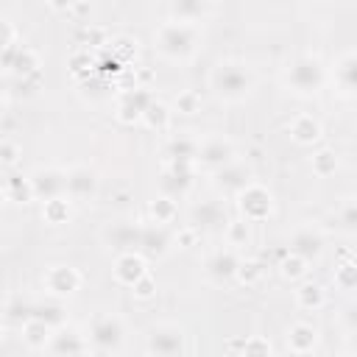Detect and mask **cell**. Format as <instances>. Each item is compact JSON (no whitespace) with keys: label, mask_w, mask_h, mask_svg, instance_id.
Segmentation results:
<instances>
[{"label":"cell","mask_w":357,"mask_h":357,"mask_svg":"<svg viewBox=\"0 0 357 357\" xmlns=\"http://www.w3.org/2000/svg\"><path fill=\"white\" fill-rule=\"evenodd\" d=\"M195 31L187 22H170L159 31V50L167 59H187L195 50Z\"/></svg>","instance_id":"cell-1"},{"label":"cell","mask_w":357,"mask_h":357,"mask_svg":"<svg viewBox=\"0 0 357 357\" xmlns=\"http://www.w3.org/2000/svg\"><path fill=\"white\" fill-rule=\"evenodd\" d=\"M248 176H251V173H248L243 165L229 162L226 167L218 170V187H223V190H229V192H243V190L248 187Z\"/></svg>","instance_id":"cell-11"},{"label":"cell","mask_w":357,"mask_h":357,"mask_svg":"<svg viewBox=\"0 0 357 357\" xmlns=\"http://www.w3.org/2000/svg\"><path fill=\"white\" fill-rule=\"evenodd\" d=\"M321 248H324V240H321L312 229H304V231H298V234L290 240L293 257H298V259H304V262L315 259V257L321 254Z\"/></svg>","instance_id":"cell-10"},{"label":"cell","mask_w":357,"mask_h":357,"mask_svg":"<svg viewBox=\"0 0 357 357\" xmlns=\"http://www.w3.org/2000/svg\"><path fill=\"white\" fill-rule=\"evenodd\" d=\"M209 11V0H170V14L176 22H198Z\"/></svg>","instance_id":"cell-9"},{"label":"cell","mask_w":357,"mask_h":357,"mask_svg":"<svg viewBox=\"0 0 357 357\" xmlns=\"http://www.w3.org/2000/svg\"><path fill=\"white\" fill-rule=\"evenodd\" d=\"M237 259H234V254L231 251H218L215 257H209V262H206V273L215 279V282H226V279H231L234 273H237Z\"/></svg>","instance_id":"cell-12"},{"label":"cell","mask_w":357,"mask_h":357,"mask_svg":"<svg viewBox=\"0 0 357 357\" xmlns=\"http://www.w3.org/2000/svg\"><path fill=\"white\" fill-rule=\"evenodd\" d=\"M184 349V337L178 329H170V326H162V329H153L151 337H148V351L151 354H176Z\"/></svg>","instance_id":"cell-6"},{"label":"cell","mask_w":357,"mask_h":357,"mask_svg":"<svg viewBox=\"0 0 357 357\" xmlns=\"http://www.w3.org/2000/svg\"><path fill=\"white\" fill-rule=\"evenodd\" d=\"M89 340H92V346L98 351H114V349H120V343H123V326H120V321L112 318V315L95 318L92 326H89Z\"/></svg>","instance_id":"cell-4"},{"label":"cell","mask_w":357,"mask_h":357,"mask_svg":"<svg viewBox=\"0 0 357 357\" xmlns=\"http://www.w3.org/2000/svg\"><path fill=\"white\" fill-rule=\"evenodd\" d=\"M50 329H53V326H47L45 321H39V318H28V324H25V340H28L31 346H45Z\"/></svg>","instance_id":"cell-22"},{"label":"cell","mask_w":357,"mask_h":357,"mask_svg":"<svg viewBox=\"0 0 357 357\" xmlns=\"http://www.w3.org/2000/svg\"><path fill=\"white\" fill-rule=\"evenodd\" d=\"M337 223H340V229H346V231H357V201L346 204V206L337 212Z\"/></svg>","instance_id":"cell-25"},{"label":"cell","mask_w":357,"mask_h":357,"mask_svg":"<svg viewBox=\"0 0 357 357\" xmlns=\"http://www.w3.org/2000/svg\"><path fill=\"white\" fill-rule=\"evenodd\" d=\"M139 237H142V229H139V226H128V223L112 226V229L106 231V240H109L114 248H139Z\"/></svg>","instance_id":"cell-14"},{"label":"cell","mask_w":357,"mask_h":357,"mask_svg":"<svg viewBox=\"0 0 357 357\" xmlns=\"http://www.w3.org/2000/svg\"><path fill=\"white\" fill-rule=\"evenodd\" d=\"M53 354H81V351H86L89 346L81 340V335H75V332H59V335H53V340H50V346H47Z\"/></svg>","instance_id":"cell-16"},{"label":"cell","mask_w":357,"mask_h":357,"mask_svg":"<svg viewBox=\"0 0 357 357\" xmlns=\"http://www.w3.org/2000/svg\"><path fill=\"white\" fill-rule=\"evenodd\" d=\"M117 276H120L123 282H128V284H137V282L142 279L139 259H134L131 254H128V257H123V259H120V265H117Z\"/></svg>","instance_id":"cell-23"},{"label":"cell","mask_w":357,"mask_h":357,"mask_svg":"<svg viewBox=\"0 0 357 357\" xmlns=\"http://www.w3.org/2000/svg\"><path fill=\"white\" fill-rule=\"evenodd\" d=\"M337 81L346 92H357V53L346 56L340 64H337Z\"/></svg>","instance_id":"cell-19"},{"label":"cell","mask_w":357,"mask_h":357,"mask_svg":"<svg viewBox=\"0 0 357 357\" xmlns=\"http://www.w3.org/2000/svg\"><path fill=\"white\" fill-rule=\"evenodd\" d=\"M31 192L45 198V201H56L67 192V173L59 170H39L31 178Z\"/></svg>","instance_id":"cell-5"},{"label":"cell","mask_w":357,"mask_h":357,"mask_svg":"<svg viewBox=\"0 0 357 357\" xmlns=\"http://www.w3.org/2000/svg\"><path fill=\"white\" fill-rule=\"evenodd\" d=\"M301 301L304 304H318L321 301V287H304V293H301Z\"/></svg>","instance_id":"cell-29"},{"label":"cell","mask_w":357,"mask_h":357,"mask_svg":"<svg viewBox=\"0 0 357 357\" xmlns=\"http://www.w3.org/2000/svg\"><path fill=\"white\" fill-rule=\"evenodd\" d=\"M293 131H296V137H298L301 142H307V139H315V137H318V126H315L312 120H298Z\"/></svg>","instance_id":"cell-26"},{"label":"cell","mask_w":357,"mask_h":357,"mask_svg":"<svg viewBox=\"0 0 357 357\" xmlns=\"http://www.w3.org/2000/svg\"><path fill=\"white\" fill-rule=\"evenodd\" d=\"M151 293V282H139V296H148Z\"/></svg>","instance_id":"cell-32"},{"label":"cell","mask_w":357,"mask_h":357,"mask_svg":"<svg viewBox=\"0 0 357 357\" xmlns=\"http://www.w3.org/2000/svg\"><path fill=\"white\" fill-rule=\"evenodd\" d=\"M167 231L162 226H145L142 229V237H139V251L151 254V257H159L167 251Z\"/></svg>","instance_id":"cell-15"},{"label":"cell","mask_w":357,"mask_h":357,"mask_svg":"<svg viewBox=\"0 0 357 357\" xmlns=\"http://www.w3.org/2000/svg\"><path fill=\"white\" fill-rule=\"evenodd\" d=\"M98 190V178L89 167H75L67 173V192L73 198H89Z\"/></svg>","instance_id":"cell-8"},{"label":"cell","mask_w":357,"mask_h":357,"mask_svg":"<svg viewBox=\"0 0 357 357\" xmlns=\"http://www.w3.org/2000/svg\"><path fill=\"white\" fill-rule=\"evenodd\" d=\"M337 282H340L343 287H357V268L346 265V268L337 273Z\"/></svg>","instance_id":"cell-28"},{"label":"cell","mask_w":357,"mask_h":357,"mask_svg":"<svg viewBox=\"0 0 357 357\" xmlns=\"http://www.w3.org/2000/svg\"><path fill=\"white\" fill-rule=\"evenodd\" d=\"M349 349H351V351H357V332H354V337H351V343H349Z\"/></svg>","instance_id":"cell-33"},{"label":"cell","mask_w":357,"mask_h":357,"mask_svg":"<svg viewBox=\"0 0 357 357\" xmlns=\"http://www.w3.org/2000/svg\"><path fill=\"white\" fill-rule=\"evenodd\" d=\"M212 84H215V89H218L220 98L237 100V98H243V95L251 89V75H248V70H245L243 64L226 61V64H220V67L215 70Z\"/></svg>","instance_id":"cell-2"},{"label":"cell","mask_w":357,"mask_h":357,"mask_svg":"<svg viewBox=\"0 0 357 357\" xmlns=\"http://www.w3.org/2000/svg\"><path fill=\"white\" fill-rule=\"evenodd\" d=\"M290 343H293L296 351H307V349H312V343H315V332H312L310 326H296L293 335H290Z\"/></svg>","instance_id":"cell-24"},{"label":"cell","mask_w":357,"mask_h":357,"mask_svg":"<svg viewBox=\"0 0 357 357\" xmlns=\"http://www.w3.org/2000/svg\"><path fill=\"white\" fill-rule=\"evenodd\" d=\"M329 165H335V156H332V153H321V156H318V170H321V173H326V170H329Z\"/></svg>","instance_id":"cell-31"},{"label":"cell","mask_w":357,"mask_h":357,"mask_svg":"<svg viewBox=\"0 0 357 357\" xmlns=\"http://www.w3.org/2000/svg\"><path fill=\"white\" fill-rule=\"evenodd\" d=\"M192 223L201 226V229H215V226L226 223V215H223L220 204H215V201H204V204L192 206Z\"/></svg>","instance_id":"cell-13"},{"label":"cell","mask_w":357,"mask_h":357,"mask_svg":"<svg viewBox=\"0 0 357 357\" xmlns=\"http://www.w3.org/2000/svg\"><path fill=\"white\" fill-rule=\"evenodd\" d=\"M268 206H271V198L265 195V190H259V187H245L243 190V209L248 215L259 218V215L268 212Z\"/></svg>","instance_id":"cell-17"},{"label":"cell","mask_w":357,"mask_h":357,"mask_svg":"<svg viewBox=\"0 0 357 357\" xmlns=\"http://www.w3.org/2000/svg\"><path fill=\"white\" fill-rule=\"evenodd\" d=\"M287 84L298 92V95H312L321 89L324 84V67L318 59L312 56H304V59H296L287 70Z\"/></svg>","instance_id":"cell-3"},{"label":"cell","mask_w":357,"mask_h":357,"mask_svg":"<svg viewBox=\"0 0 357 357\" xmlns=\"http://www.w3.org/2000/svg\"><path fill=\"white\" fill-rule=\"evenodd\" d=\"M47 284H50V290H56V293H73L75 284H78V276H75L70 268H56V271L50 273Z\"/></svg>","instance_id":"cell-21"},{"label":"cell","mask_w":357,"mask_h":357,"mask_svg":"<svg viewBox=\"0 0 357 357\" xmlns=\"http://www.w3.org/2000/svg\"><path fill=\"white\" fill-rule=\"evenodd\" d=\"M198 159H201V165H204V167L220 170V167H226V165L231 162V145H229V142H223V139H209V142H204V145H201Z\"/></svg>","instance_id":"cell-7"},{"label":"cell","mask_w":357,"mask_h":357,"mask_svg":"<svg viewBox=\"0 0 357 357\" xmlns=\"http://www.w3.org/2000/svg\"><path fill=\"white\" fill-rule=\"evenodd\" d=\"M162 187L170 190V192H184V190L190 187V170H187V162H178V165L165 176Z\"/></svg>","instance_id":"cell-20"},{"label":"cell","mask_w":357,"mask_h":357,"mask_svg":"<svg viewBox=\"0 0 357 357\" xmlns=\"http://www.w3.org/2000/svg\"><path fill=\"white\" fill-rule=\"evenodd\" d=\"M343 324H346L351 332H357V304L346 307V312H343Z\"/></svg>","instance_id":"cell-30"},{"label":"cell","mask_w":357,"mask_h":357,"mask_svg":"<svg viewBox=\"0 0 357 357\" xmlns=\"http://www.w3.org/2000/svg\"><path fill=\"white\" fill-rule=\"evenodd\" d=\"M31 318H39V321H45L47 326H59V324L64 321V310H61V304H56V301L31 304Z\"/></svg>","instance_id":"cell-18"},{"label":"cell","mask_w":357,"mask_h":357,"mask_svg":"<svg viewBox=\"0 0 357 357\" xmlns=\"http://www.w3.org/2000/svg\"><path fill=\"white\" fill-rule=\"evenodd\" d=\"M173 153H176V159H178V162H187V159L195 153V148H192V142L181 139V142H173Z\"/></svg>","instance_id":"cell-27"}]
</instances>
